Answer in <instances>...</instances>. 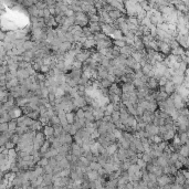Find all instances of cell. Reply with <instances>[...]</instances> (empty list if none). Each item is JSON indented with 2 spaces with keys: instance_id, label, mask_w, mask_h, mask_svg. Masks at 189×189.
<instances>
[{
  "instance_id": "11",
  "label": "cell",
  "mask_w": 189,
  "mask_h": 189,
  "mask_svg": "<svg viewBox=\"0 0 189 189\" xmlns=\"http://www.w3.org/2000/svg\"><path fill=\"white\" fill-rule=\"evenodd\" d=\"M135 164H137V165H138L140 168H144L145 166H146V163L143 161L142 158H137V161H136V163H135Z\"/></svg>"
},
{
  "instance_id": "1",
  "label": "cell",
  "mask_w": 189,
  "mask_h": 189,
  "mask_svg": "<svg viewBox=\"0 0 189 189\" xmlns=\"http://www.w3.org/2000/svg\"><path fill=\"white\" fill-rule=\"evenodd\" d=\"M161 87H163V90L166 92L168 95H171V94L175 92V85L171 82V80H168L167 82L165 83V85L161 86Z\"/></svg>"
},
{
  "instance_id": "2",
  "label": "cell",
  "mask_w": 189,
  "mask_h": 189,
  "mask_svg": "<svg viewBox=\"0 0 189 189\" xmlns=\"http://www.w3.org/2000/svg\"><path fill=\"white\" fill-rule=\"evenodd\" d=\"M53 132H54V129H53V126L52 125H44L43 126V129H42V133L44 134V136L45 137H49V136H52L53 135Z\"/></svg>"
},
{
  "instance_id": "5",
  "label": "cell",
  "mask_w": 189,
  "mask_h": 189,
  "mask_svg": "<svg viewBox=\"0 0 189 189\" xmlns=\"http://www.w3.org/2000/svg\"><path fill=\"white\" fill-rule=\"evenodd\" d=\"M108 16H110V18H111L112 20H116L119 17L122 16V14H121V11L117 10V9H113L111 11H108Z\"/></svg>"
},
{
  "instance_id": "6",
  "label": "cell",
  "mask_w": 189,
  "mask_h": 189,
  "mask_svg": "<svg viewBox=\"0 0 189 189\" xmlns=\"http://www.w3.org/2000/svg\"><path fill=\"white\" fill-rule=\"evenodd\" d=\"M113 44L116 45V47H119V48H123V47H125L126 45V42H125V40H124V38H123V39H116V40H114V41H113Z\"/></svg>"
},
{
  "instance_id": "8",
  "label": "cell",
  "mask_w": 189,
  "mask_h": 189,
  "mask_svg": "<svg viewBox=\"0 0 189 189\" xmlns=\"http://www.w3.org/2000/svg\"><path fill=\"white\" fill-rule=\"evenodd\" d=\"M178 152H179V154L180 155L185 156V157H187V156H188V146L185 145V144H182V147H180V149H179Z\"/></svg>"
},
{
  "instance_id": "9",
  "label": "cell",
  "mask_w": 189,
  "mask_h": 189,
  "mask_svg": "<svg viewBox=\"0 0 189 189\" xmlns=\"http://www.w3.org/2000/svg\"><path fill=\"white\" fill-rule=\"evenodd\" d=\"M100 84H101V87H105V89H108L110 87V85H111V82L107 80V79H103V80H101V82H100Z\"/></svg>"
},
{
  "instance_id": "7",
  "label": "cell",
  "mask_w": 189,
  "mask_h": 189,
  "mask_svg": "<svg viewBox=\"0 0 189 189\" xmlns=\"http://www.w3.org/2000/svg\"><path fill=\"white\" fill-rule=\"evenodd\" d=\"M119 114H121V113H119V111H116V110H115V111H113V113L111 114L112 122L114 123V124H115L116 122H119Z\"/></svg>"
},
{
  "instance_id": "3",
  "label": "cell",
  "mask_w": 189,
  "mask_h": 189,
  "mask_svg": "<svg viewBox=\"0 0 189 189\" xmlns=\"http://www.w3.org/2000/svg\"><path fill=\"white\" fill-rule=\"evenodd\" d=\"M18 126V123H17V119H11L9 122H8V131L11 132V133H14L16 128Z\"/></svg>"
},
{
  "instance_id": "10",
  "label": "cell",
  "mask_w": 189,
  "mask_h": 189,
  "mask_svg": "<svg viewBox=\"0 0 189 189\" xmlns=\"http://www.w3.org/2000/svg\"><path fill=\"white\" fill-rule=\"evenodd\" d=\"M3 146H5V148H7V149H12V148H14V147H16V144H14V143H12L11 140H9L7 143L3 145Z\"/></svg>"
},
{
  "instance_id": "4",
  "label": "cell",
  "mask_w": 189,
  "mask_h": 189,
  "mask_svg": "<svg viewBox=\"0 0 189 189\" xmlns=\"http://www.w3.org/2000/svg\"><path fill=\"white\" fill-rule=\"evenodd\" d=\"M65 119H66V122L69 124H73L74 123V119H75V113H74V111L65 113Z\"/></svg>"
},
{
  "instance_id": "12",
  "label": "cell",
  "mask_w": 189,
  "mask_h": 189,
  "mask_svg": "<svg viewBox=\"0 0 189 189\" xmlns=\"http://www.w3.org/2000/svg\"><path fill=\"white\" fill-rule=\"evenodd\" d=\"M174 166H175L176 168H177V169H180V168L182 167V166H184V165H182V163L180 161H178V159H177V161H175V163H174Z\"/></svg>"
}]
</instances>
